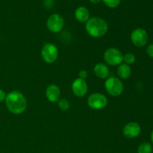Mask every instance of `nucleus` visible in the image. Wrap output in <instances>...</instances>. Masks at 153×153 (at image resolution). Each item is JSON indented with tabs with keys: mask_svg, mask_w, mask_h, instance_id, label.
I'll return each mask as SVG.
<instances>
[{
	"mask_svg": "<svg viewBox=\"0 0 153 153\" xmlns=\"http://www.w3.org/2000/svg\"><path fill=\"white\" fill-rule=\"evenodd\" d=\"M4 102L7 110L15 115H19L24 113L28 105L25 97L18 91L9 92L6 95Z\"/></svg>",
	"mask_w": 153,
	"mask_h": 153,
	"instance_id": "obj_1",
	"label": "nucleus"
},
{
	"mask_svg": "<svg viewBox=\"0 0 153 153\" xmlns=\"http://www.w3.org/2000/svg\"><path fill=\"white\" fill-rule=\"evenodd\" d=\"M85 30L90 36L99 38L107 34L108 25L104 19L99 16H94L91 17L85 22Z\"/></svg>",
	"mask_w": 153,
	"mask_h": 153,
	"instance_id": "obj_2",
	"label": "nucleus"
},
{
	"mask_svg": "<svg viewBox=\"0 0 153 153\" xmlns=\"http://www.w3.org/2000/svg\"><path fill=\"white\" fill-rule=\"evenodd\" d=\"M105 88L108 94L111 97H119L123 94L124 90L123 84L119 78L110 76L105 82Z\"/></svg>",
	"mask_w": 153,
	"mask_h": 153,
	"instance_id": "obj_3",
	"label": "nucleus"
},
{
	"mask_svg": "<svg viewBox=\"0 0 153 153\" xmlns=\"http://www.w3.org/2000/svg\"><path fill=\"white\" fill-rule=\"evenodd\" d=\"M105 61L110 66H118L123 63V54L116 48H108L104 52L103 55Z\"/></svg>",
	"mask_w": 153,
	"mask_h": 153,
	"instance_id": "obj_4",
	"label": "nucleus"
},
{
	"mask_svg": "<svg viewBox=\"0 0 153 153\" xmlns=\"http://www.w3.org/2000/svg\"><path fill=\"white\" fill-rule=\"evenodd\" d=\"M41 57L46 63L52 64L58 58V47L54 43H46L41 49Z\"/></svg>",
	"mask_w": 153,
	"mask_h": 153,
	"instance_id": "obj_5",
	"label": "nucleus"
},
{
	"mask_svg": "<svg viewBox=\"0 0 153 153\" xmlns=\"http://www.w3.org/2000/svg\"><path fill=\"white\" fill-rule=\"evenodd\" d=\"M88 105L94 110H101L108 105V99L104 94L100 93H93L88 97Z\"/></svg>",
	"mask_w": 153,
	"mask_h": 153,
	"instance_id": "obj_6",
	"label": "nucleus"
},
{
	"mask_svg": "<svg viewBox=\"0 0 153 153\" xmlns=\"http://www.w3.org/2000/svg\"><path fill=\"white\" fill-rule=\"evenodd\" d=\"M130 39L133 44L137 47H143L148 43L149 36L147 32L141 28H137L133 30L130 35Z\"/></svg>",
	"mask_w": 153,
	"mask_h": 153,
	"instance_id": "obj_7",
	"label": "nucleus"
},
{
	"mask_svg": "<svg viewBox=\"0 0 153 153\" xmlns=\"http://www.w3.org/2000/svg\"><path fill=\"white\" fill-rule=\"evenodd\" d=\"M46 26L51 32H60L64 26V18L58 13H53L48 18L47 21H46Z\"/></svg>",
	"mask_w": 153,
	"mask_h": 153,
	"instance_id": "obj_8",
	"label": "nucleus"
},
{
	"mask_svg": "<svg viewBox=\"0 0 153 153\" xmlns=\"http://www.w3.org/2000/svg\"><path fill=\"white\" fill-rule=\"evenodd\" d=\"M72 91L76 97H84L88 91V85L86 81L82 79H75L72 83Z\"/></svg>",
	"mask_w": 153,
	"mask_h": 153,
	"instance_id": "obj_9",
	"label": "nucleus"
},
{
	"mask_svg": "<svg viewBox=\"0 0 153 153\" xmlns=\"http://www.w3.org/2000/svg\"><path fill=\"white\" fill-rule=\"evenodd\" d=\"M140 131L141 128L139 123L136 122H130L126 124L125 126L123 127V133L127 138L132 139L137 137L140 134Z\"/></svg>",
	"mask_w": 153,
	"mask_h": 153,
	"instance_id": "obj_10",
	"label": "nucleus"
},
{
	"mask_svg": "<svg viewBox=\"0 0 153 153\" xmlns=\"http://www.w3.org/2000/svg\"><path fill=\"white\" fill-rule=\"evenodd\" d=\"M46 97L50 102H58L61 97V90L56 85H49L46 89Z\"/></svg>",
	"mask_w": 153,
	"mask_h": 153,
	"instance_id": "obj_11",
	"label": "nucleus"
},
{
	"mask_svg": "<svg viewBox=\"0 0 153 153\" xmlns=\"http://www.w3.org/2000/svg\"><path fill=\"white\" fill-rule=\"evenodd\" d=\"M94 73L98 78L101 79H106L109 77V69L108 66L104 63H98L94 68Z\"/></svg>",
	"mask_w": 153,
	"mask_h": 153,
	"instance_id": "obj_12",
	"label": "nucleus"
},
{
	"mask_svg": "<svg viewBox=\"0 0 153 153\" xmlns=\"http://www.w3.org/2000/svg\"><path fill=\"white\" fill-rule=\"evenodd\" d=\"M75 17L79 22L85 23L90 19L89 10L84 6L77 7L75 10Z\"/></svg>",
	"mask_w": 153,
	"mask_h": 153,
	"instance_id": "obj_13",
	"label": "nucleus"
},
{
	"mask_svg": "<svg viewBox=\"0 0 153 153\" xmlns=\"http://www.w3.org/2000/svg\"><path fill=\"white\" fill-rule=\"evenodd\" d=\"M131 73V67L128 64H126L122 63L121 64L118 65L117 69V74L121 79H126L130 77Z\"/></svg>",
	"mask_w": 153,
	"mask_h": 153,
	"instance_id": "obj_14",
	"label": "nucleus"
},
{
	"mask_svg": "<svg viewBox=\"0 0 153 153\" xmlns=\"http://www.w3.org/2000/svg\"><path fill=\"white\" fill-rule=\"evenodd\" d=\"M152 145L148 142L140 143L137 148V153H152Z\"/></svg>",
	"mask_w": 153,
	"mask_h": 153,
	"instance_id": "obj_15",
	"label": "nucleus"
},
{
	"mask_svg": "<svg viewBox=\"0 0 153 153\" xmlns=\"http://www.w3.org/2000/svg\"><path fill=\"white\" fill-rule=\"evenodd\" d=\"M136 61V57L135 55L133 53L131 52H128V53H126L125 55H123V62H124V64H128V65H131L133 64Z\"/></svg>",
	"mask_w": 153,
	"mask_h": 153,
	"instance_id": "obj_16",
	"label": "nucleus"
},
{
	"mask_svg": "<svg viewBox=\"0 0 153 153\" xmlns=\"http://www.w3.org/2000/svg\"><path fill=\"white\" fill-rule=\"evenodd\" d=\"M58 106L61 110L67 111L70 108V102L67 99H60L58 101Z\"/></svg>",
	"mask_w": 153,
	"mask_h": 153,
	"instance_id": "obj_17",
	"label": "nucleus"
},
{
	"mask_svg": "<svg viewBox=\"0 0 153 153\" xmlns=\"http://www.w3.org/2000/svg\"><path fill=\"white\" fill-rule=\"evenodd\" d=\"M106 6L110 8H116L120 5L121 0H102Z\"/></svg>",
	"mask_w": 153,
	"mask_h": 153,
	"instance_id": "obj_18",
	"label": "nucleus"
},
{
	"mask_svg": "<svg viewBox=\"0 0 153 153\" xmlns=\"http://www.w3.org/2000/svg\"><path fill=\"white\" fill-rule=\"evenodd\" d=\"M88 73L85 70H82L79 71V79H84V80H85V79H87V77H88Z\"/></svg>",
	"mask_w": 153,
	"mask_h": 153,
	"instance_id": "obj_19",
	"label": "nucleus"
},
{
	"mask_svg": "<svg viewBox=\"0 0 153 153\" xmlns=\"http://www.w3.org/2000/svg\"><path fill=\"white\" fill-rule=\"evenodd\" d=\"M146 52L149 57L153 58V44H150L146 48Z\"/></svg>",
	"mask_w": 153,
	"mask_h": 153,
	"instance_id": "obj_20",
	"label": "nucleus"
},
{
	"mask_svg": "<svg viewBox=\"0 0 153 153\" xmlns=\"http://www.w3.org/2000/svg\"><path fill=\"white\" fill-rule=\"evenodd\" d=\"M6 95H7V94H6V93L4 92L2 89H1V88H0V103L2 102H4V100H5Z\"/></svg>",
	"mask_w": 153,
	"mask_h": 153,
	"instance_id": "obj_21",
	"label": "nucleus"
},
{
	"mask_svg": "<svg viewBox=\"0 0 153 153\" xmlns=\"http://www.w3.org/2000/svg\"><path fill=\"white\" fill-rule=\"evenodd\" d=\"M92 4H99L102 0H89Z\"/></svg>",
	"mask_w": 153,
	"mask_h": 153,
	"instance_id": "obj_22",
	"label": "nucleus"
},
{
	"mask_svg": "<svg viewBox=\"0 0 153 153\" xmlns=\"http://www.w3.org/2000/svg\"><path fill=\"white\" fill-rule=\"evenodd\" d=\"M151 140H152L153 143V130L152 131V132H151Z\"/></svg>",
	"mask_w": 153,
	"mask_h": 153,
	"instance_id": "obj_23",
	"label": "nucleus"
}]
</instances>
